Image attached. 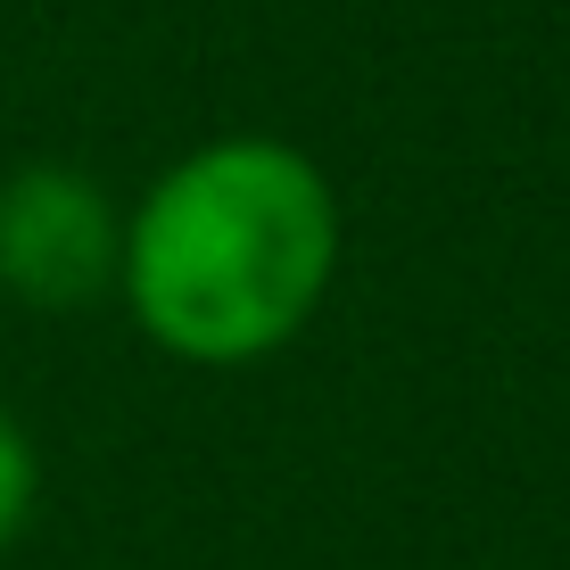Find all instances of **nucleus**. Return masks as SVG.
Listing matches in <instances>:
<instances>
[{"instance_id": "1", "label": "nucleus", "mask_w": 570, "mask_h": 570, "mask_svg": "<svg viewBox=\"0 0 570 570\" xmlns=\"http://www.w3.org/2000/svg\"><path fill=\"white\" fill-rule=\"evenodd\" d=\"M340 257L347 215L323 157L289 132H215L157 166L125 207L116 298L157 356L248 372L314 331Z\"/></svg>"}, {"instance_id": "2", "label": "nucleus", "mask_w": 570, "mask_h": 570, "mask_svg": "<svg viewBox=\"0 0 570 570\" xmlns=\"http://www.w3.org/2000/svg\"><path fill=\"white\" fill-rule=\"evenodd\" d=\"M125 207L91 166L26 157L0 174V298L33 314H83L116 298Z\"/></svg>"}, {"instance_id": "3", "label": "nucleus", "mask_w": 570, "mask_h": 570, "mask_svg": "<svg viewBox=\"0 0 570 570\" xmlns=\"http://www.w3.org/2000/svg\"><path fill=\"white\" fill-rule=\"evenodd\" d=\"M33 513H42V446H33V430L0 405V554L33 529Z\"/></svg>"}]
</instances>
